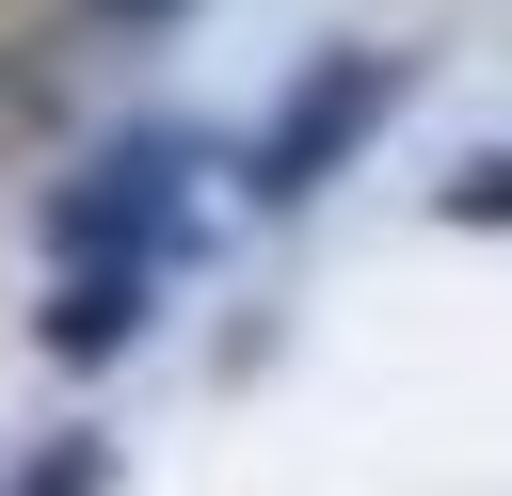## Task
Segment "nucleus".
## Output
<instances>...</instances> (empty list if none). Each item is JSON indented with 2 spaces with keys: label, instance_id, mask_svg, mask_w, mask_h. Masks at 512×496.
Segmentation results:
<instances>
[{
  "label": "nucleus",
  "instance_id": "obj_1",
  "mask_svg": "<svg viewBox=\"0 0 512 496\" xmlns=\"http://www.w3.org/2000/svg\"><path fill=\"white\" fill-rule=\"evenodd\" d=\"M400 112V48H320L288 96H272V128L240 144V208H304L320 176H352L368 160V128Z\"/></svg>",
  "mask_w": 512,
  "mask_h": 496
},
{
  "label": "nucleus",
  "instance_id": "obj_2",
  "mask_svg": "<svg viewBox=\"0 0 512 496\" xmlns=\"http://www.w3.org/2000/svg\"><path fill=\"white\" fill-rule=\"evenodd\" d=\"M192 192V128H112L64 192H48V256H160Z\"/></svg>",
  "mask_w": 512,
  "mask_h": 496
},
{
  "label": "nucleus",
  "instance_id": "obj_3",
  "mask_svg": "<svg viewBox=\"0 0 512 496\" xmlns=\"http://www.w3.org/2000/svg\"><path fill=\"white\" fill-rule=\"evenodd\" d=\"M144 336V256H64V288L32 304V352L48 368H112Z\"/></svg>",
  "mask_w": 512,
  "mask_h": 496
},
{
  "label": "nucleus",
  "instance_id": "obj_4",
  "mask_svg": "<svg viewBox=\"0 0 512 496\" xmlns=\"http://www.w3.org/2000/svg\"><path fill=\"white\" fill-rule=\"evenodd\" d=\"M0 496H112V432H48V448H32Z\"/></svg>",
  "mask_w": 512,
  "mask_h": 496
},
{
  "label": "nucleus",
  "instance_id": "obj_5",
  "mask_svg": "<svg viewBox=\"0 0 512 496\" xmlns=\"http://www.w3.org/2000/svg\"><path fill=\"white\" fill-rule=\"evenodd\" d=\"M432 224H512V144L464 160V176H432Z\"/></svg>",
  "mask_w": 512,
  "mask_h": 496
},
{
  "label": "nucleus",
  "instance_id": "obj_6",
  "mask_svg": "<svg viewBox=\"0 0 512 496\" xmlns=\"http://www.w3.org/2000/svg\"><path fill=\"white\" fill-rule=\"evenodd\" d=\"M80 16H128V32H176L192 0H80Z\"/></svg>",
  "mask_w": 512,
  "mask_h": 496
}]
</instances>
